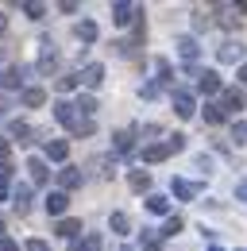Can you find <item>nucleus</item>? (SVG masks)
<instances>
[{
  "mask_svg": "<svg viewBox=\"0 0 247 251\" xmlns=\"http://www.w3.org/2000/svg\"><path fill=\"white\" fill-rule=\"evenodd\" d=\"M182 147H185V135H170L166 143H154V147H147V151H143V162H162V158L178 155Z\"/></svg>",
  "mask_w": 247,
  "mask_h": 251,
  "instance_id": "obj_1",
  "label": "nucleus"
},
{
  "mask_svg": "<svg viewBox=\"0 0 247 251\" xmlns=\"http://www.w3.org/2000/svg\"><path fill=\"white\" fill-rule=\"evenodd\" d=\"M216 58H220V62H240V58H244V43H240V39H224V43H220V50H216Z\"/></svg>",
  "mask_w": 247,
  "mask_h": 251,
  "instance_id": "obj_2",
  "label": "nucleus"
},
{
  "mask_svg": "<svg viewBox=\"0 0 247 251\" xmlns=\"http://www.w3.org/2000/svg\"><path fill=\"white\" fill-rule=\"evenodd\" d=\"M135 16H139V8H135V4H127V0H116V4H112V24H131V20H135Z\"/></svg>",
  "mask_w": 247,
  "mask_h": 251,
  "instance_id": "obj_3",
  "label": "nucleus"
},
{
  "mask_svg": "<svg viewBox=\"0 0 247 251\" xmlns=\"http://www.w3.org/2000/svg\"><path fill=\"white\" fill-rule=\"evenodd\" d=\"M74 108H77V104H70V100H58V104H54V120H58V124H66V127H74L77 120H81Z\"/></svg>",
  "mask_w": 247,
  "mask_h": 251,
  "instance_id": "obj_4",
  "label": "nucleus"
},
{
  "mask_svg": "<svg viewBox=\"0 0 247 251\" xmlns=\"http://www.w3.org/2000/svg\"><path fill=\"white\" fill-rule=\"evenodd\" d=\"M174 112H178L182 120H189V116L197 112V104H193V97L185 93V89H178V93H174Z\"/></svg>",
  "mask_w": 247,
  "mask_h": 251,
  "instance_id": "obj_5",
  "label": "nucleus"
},
{
  "mask_svg": "<svg viewBox=\"0 0 247 251\" xmlns=\"http://www.w3.org/2000/svg\"><path fill=\"white\" fill-rule=\"evenodd\" d=\"M81 81H85L89 89H97V85L104 81V66H100V62H89L85 70H81Z\"/></svg>",
  "mask_w": 247,
  "mask_h": 251,
  "instance_id": "obj_6",
  "label": "nucleus"
},
{
  "mask_svg": "<svg viewBox=\"0 0 247 251\" xmlns=\"http://www.w3.org/2000/svg\"><path fill=\"white\" fill-rule=\"evenodd\" d=\"M43 151H47V158H50V162H66L70 143H66V139H54V143H50V139H47V147H43Z\"/></svg>",
  "mask_w": 247,
  "mask_h": 251,
  "instance_id": "obj_7",
  "label": "nucleus"
},
{
  "mask_svg": "<svg viewBox=\"0 0 247 251\" xmlns=\"http://www.w3.org/2000/svg\"><path fill=\"white\" fill-rule=\"evenodd\" d=\"M197 85H201V93H220V74H216V70L197 74Z\"/></svg>",
  "mask_w": 247,
  "mask_h": 251,
  "instance_id": "obj_8",
  "label": "nucleus"
},
{
  "mask_svg": "<svg viewBox=\"0 0 247 251\" xmlns=\"http://www.w3.org/2000/svg\"><path fill=\"white\" fill-rule=\"evenodd\" d=\"M20 81H24V70H20V66L0 70V85H4V89H20Z\"/></svg>",
  "mask_w": 247,
  "mask_h": 251,
  "instance_id": "obj_9",
  "label": "nucleus"
},
{
  "mask_svg": "<svg viewBox=\"0 0 247 251\" xmlns=\"http://www.w3.org/2000/svg\"><path fill=\"white\" fill-rule=\"evenodd\" d=\"M12 205H16V213H20V217H27V213H31V189L20 186L16 193H12Z\"/></svg>",
  "mask_w": 247,
  "mask_h": 251,
  "instance_id": "obj_10",
  "label": "nucleus"
},
{
  "mask_svg": "<svg viewBox=\"0 0 247 251\" xmlns=\"http://www.w3.org/2000/svg\"><path fill=\"white\" fill-rule=\"evenodd\" d=\"M244 104H247L244 89H224V108H228V112H240Z\"/></svg>",
  "mask_w": 247,
  "mask_h": 251,
  "instance_id": "obj_11",
  "label": "nucleus"
},
{
  "mask_svg": "<svg viewBox=\"0 0 247 251\" xmlns=\"http://www.w3.org/2000/svg\"><path fill=\"white\" fill-rule=\"evenodd\" d=\"M58 182H62V189H77L81 186V170L77 166H66V170H58Z\"/></svg>",
  "mask_w": 247,
  "mask_h": 251,
  "instance_id": "obj_12",
  "label": "nucleus"
},
{
  "mask_svg": "<svg viewBox=\"0 0 247 251\" xmlns=\"http://www.w3.org/2000/svg\"><path fill=\"white\" fill-rule=\"evenodd\" d=\"M170 189H174V197H182V201H193V197H197V186H193V182H182V178H174Z\"/></svg>",
  "mask_w": 247,
  "mask_h": 251,
  "instance_id": "obj_13",
  "label": "nucleus"
},
{
  "mask_svg": "<svg viewBox=\"0 0 247 251\" xmlns=\"http://www.w3.org/2000/svg\"><path fill=\"white\" fill-rule=\"evenodd\" d=\"M127 186L135 189V193H143V189H151V174L147 170H131L127 174Z\"/></svg>",
  "mask_w": 247,
  "mask_h": 251,
  "instance_id": "obj_14",
  "label": "nucleus"
},
{
  "mask_svg": "<svg viewBox=\"0 0 247 251\" xmlns=\"http://www.w3.org/2000/svg\"><path fill=\"white\" fill-rule=\"evenodd\" d=\"M66 205H70V197H66V193H50V197H47V213H50V217H62V213H66Z\"/></svg>",
  "mask_w": 247,
  "mask_h": 251,
  "instance_id": "obj_15",
  "label": "nucleus"
},
{
  "mask_svg": "<svg viewBox=\"0 0 247 251\" xmlns=\"http://www.w3.org/2000/svg\"><path fill=\"white\" fill-rule=\"evenodd\" d=\"M54 232H58L62 240H74V236H77V232H81V220L66 217V220H58V228H54Z\"/></svg>",
  "mask_w": 247,
  "mask_h": 251,
  "instance_id": "obj_16",
  "label": "nucleus"
},
{
  "mask_svg": "<svg viewBox=\"0 0 247 251\" xmlns=\"http://www.w3.org/2000/svg\"><path fill=\"white\" fill-rule=\"evenodd\" d=\"M27 170H31V182H35V186H43V182H47V174H50L43 158H31V162H27Z\"/></svg>",
  "mask_w": 247,
  "mask_h": 251,
  "instance_id": "obj_17",
  "label": "nucleus"
},
{
  "mask_svg": "<svg viewBox=\"0 0 247 251\" xmlns=\"http://www.w3.org/2000/svg\"><path fill=\"white\" fill-rule=\"evenodd\" d=\"M43 100H47V89H39V85H31V89H24V104H27V108H39Z\"/></svg>",
  "mask_w": 247,
  "mask_h": 251,
  "instance_id": "obj_18",
  "label": "nucleus"
},
{
  "mask_svg": "<svg viewBox=\"0 0 247 251\" xmlns=\"http://www.w3.org/2000/svg\"><path fill=\"white\" fill-rule=\"evenodd\" d=\"M178 54H182V58H197V39H193V35H182V39H178Z\"/></svg>",
  "mask_w": 247,
  "mask_h": 251,
  "instance_id": "obj_19",
  "label": "nucleus"
},
{
  "mask_svg": "<svg viewBox=\"0 0 247 251\" xmlns=\"http://www.w3.org/2000/svg\"><path fill=\"white\" fill-rule=\"evenodd\" d=\"M31 135H35V131H31L27 124H20V120H16V124H12V139H16V143H20V147H27V143H31Z\"/></svg>",
  "mask_w": 247,
  "mask_h": 251,
  "instance_id": "obj_20",
  "label": "nucleus"
},
{
  "mask_svg": "<svg viewBox=\"0 0 247 251\" xmlns=\"http://www.w3.org/2000/svg\"><path fill=\"white\" fill-rule=\"evenodd\" d=\"M108 224H112V232H116V236H127V232H131V220H127V213H112V220H108Z\"/></svg>",
  "mask_w": 247,
  "mask_h": 251,
  "instance_id": "obj_21",
  "label": "nucleus"
},
{
  "mask_svg": "<svg viewBox=\"0 0 247 251\" xmlns=\"http://www.w3.org/2000/svg\"><path fill=\"white\" fill-rule=\"evenodd\" d=\"M54 62H58V54L50 50V43H43V54H39V70L47 74V70H50V66H54Z\"/></svg>",
  "mask_w": 247,
  "mask_h": 251,
  "instance_id": "obj_22",
  "label": "nucleus"
},
{
  "mask_svg": "<svg viewBox=\"0 0 247 251\" xmlns=\"http://www.w3.org/2000/svg\"><path fill=\"white\" fill-rule=\"evenodd\" d=\"M104 244H100V236H85V240H77L74 244V251H100Z\"/></svg>",
  "mask_w": 247,
  "mask_h": 251,
  "instance_id": "obj_23",
  "label": "nucleus"
},
{
  "mask_svg": "<svg viewBox=\"0 0 247 251\" xmlns=\"http://www.w3.org/2000/svg\"><path fill=\"white\" fill-rule=\"evenodd\" d=\"M224 116H228V112H224L220 104H205V120H209V124H224Z\"/></svg>",
  "mask_w": 247,
  "mask_h": 251,
  "instance_id": "obj_24",
  "label": "nucleus"
},
{
  "mask_svg": "<svg viewBox=\"0 0 247 251\" xmlns=\"http://www.w3.org/2000/svg\"><path fill=\"white\" fill-rule=\"evenodd\" d=\"M147 209H151V213H166V209H170V201H166L162 193H151V197H147Z\"/></svg>",
  "mask_w": 247,
  "mask_h": 251,
  "instance_id": "obj_25",
  "label": "nucleus"
},
{
  "mask_svg": "<svg viewBox=\"0 0 247 251\" xmlns=\"http://www.w3.org/2000/svg\"><path fill=\"white\" fill-rule=\"evenodd\" d=\"M77 39H81V43H93V39H97V24H89V20L77 24Z\"/></svg>",
  "mask_w": 247,
  "mask_h": 251,
  "instance_id": "obj_26",
  "label": "nucleus"
},
{
  "mask_svg": "<svg viewBox=\"0 0 247 251\" xmlns=\"http://www.w3.org/2000/svg\"><path fill=\"white\" fill-rule=\"evenodd\" d=\"M93 127H97V124H93L89 116H81V120H77V124H74V127H70V131H74V135L81 139V135H93Z\"/></svg>",
  "mask_w": 247,
  "mask_h": 251,
  "instance_id": "obj_27",
  "label": "nucleus"
},
{
  "mask_svg": "<svg viewBox=\"0 0 247 251\" xmlns=\"http://www.w3.org/2000/svg\"><path fill=\"white\" fill-rule=\"evenodd\" d=\"M77 81H81V74H62L58 89H62V93H70V89H77Z\"/></svg>",
  "mask_w": 247,
  "mask_h": 251,
  "instance_id": "obj_28",
  "label": "nucleus"
},
{
  "mask_svg": "<svg viewBox=\"0 0 247 251\" xmlns=\"http://www.w3.org/2000/svg\"><path fill=\"white\" fill-rule=\"evenodd\" d=\"M185 224H182V217H166V224H162V236H178Z\"/></svg>",
  "mask_w": 247,
  "mask_h": 251,
  "instance_id": "obj_29",
  "label": "nucleus"
},
{
  "mask_svg": "<svg viewBox=\"0 0 247 251\" xmlns=\"http://www.w3.org/2000/svg\"><path fill=\"white\" fill-rule=\"evenodd\" d=\"M112 139H116V151H120V155H127V151H131V131H116Z\"/></svg>",
  "mask_w": 247,
  "mask_h": 251,
  "instance_id": "obj_30",
  "label": "nucleus"
},
{
  "mask_svg": "<svg viewBox=\"0 0 247 251\" xmlns=\"http://www.w3.org/2000/svg\"><path fill=\"white\" fill-rule=\"evenodd\" d=\"M220 24H224V27H240V16H236V8H220Z\"/></svg>",
  "mask_w": 247,
  "mask_h": 251,
  "instance_id": "obj_31",
  "label": "nucleus"
},
{
  "mask_svg": "<svg viewBox=\"0 0 247 251\" xmlns=\"http://www.w3.org/2000/svg\"><path fill=\"white\" fill-rule=\"evenodd\" d=\"M209 24H213V20H209V12H205V8H197V12H193V27H197V31H205Z\"/></svg>",
  "mask_w": 247,
  "mask_h": 251,
  "instance_id": "obj_32",
  "label": "nucleus"
},
{
  "mask_svg": "<svg viewBox=\"0 0 247 251\" xmlns=\"http://www.w3.org/2000/svg\"><path fill=\"white\" fill-rule=\"evenodd\" d=\"M24 12H27L31 20H43V16H47V8H43V4H35V0H27V4H24Z\"/></svg>",
  "mask_w": 247,
  "mask_h": 251,
  "instance_id": "obj_33",
  "label": "nucleus"
},
{
  "mask_svg": "<svg viewBox=\"0 0 247 251\" xmlns=\"http://www.w3.org/2000/svg\"><path fill=\"white\" fill-rule=\"evenodd\" d=\"M77 108H81V116H93V112H97V100H93V97H81Z\"/></svg>",
  "mask_w": 247,
  "mask_h": 251,
  "instance_id": "obj_34",
  "label": "nucleus"
},
{
  "mask_svg": "<svg viewBox=\"0 0 247 251\" xmlns=\"http://www.w3.org/2000/svg\"><path fill=\"white\" fill-rule=\"evenodd\" d=\"M232 139H236V143H247V120H240V124L232 127Z\"/></svg>",
  "mask_w": 247,
  "mask_h": 251,
  "instance_id": "obj_35",
  "label": "nucleus"
},
{
  "mask_svg": "<svg viewBox=\"0 0 247 251\" xmlns=\"http://www.w3.org/2000/svg\"><path fill=\"white\" fill-rule=\"evenodd\" d=\"M143 244H147L151 251H158V240H154V232H151V228H143Z\"/></svg>",
  "mask_w": 247,
  "mask_h": 251,
  "instance_id": "obj_36",
  "label": "nucleus"
},
{
  "mask_svg": "<svg viewBox=\"0 0 247 251\" xmlns=\"http://www.w3.org/2000/svg\"><path fill=\"white\" fill-rule=\"evenodd\" d=\"M27 251H50V248H47V240H27Z\"/></svg>",
  "mask_w": 247,
  "mask_h": 251,
  "instance_id": "obj_37",
  "label": "nucleus"
},
{
  "mask_svg": "<svg viewBox=\"0 0 247 251\" xmlns=\"http://www.w3.org/2000/svg\"><path fill=\"white\" fill-rule=\"evenodd\" d=\"M0 251H20V244H16V240H4V244H0Z\"/></svg>",
  "mask_w": 247,
  "mask_h": 251,
  "instance_id": "obj_38",
  "label": "nucleus"
},
{
  "mask_svg": "<svg viewBox=\"0 0 247 251\" xmlns=\"http://www.w3.org/2000/svg\"><path fill=\"white\" fill-rule=\"evenodd\" d=\"M0 178H4V182L12 178V166H8V162H0Z\"/></svg>",
  "mask_w": 247,
  "mask_h": 251,
  "instance_id": "obj_39",
  "label": "nucleus"
},
{
  "mask_svg": "<svg viewBox=\"0 0 247 251\" xmlns=\"http://www.w3.org/2000/svg\"><path fill=\"white\" fill-rule=\"evenodd\" d=\"M8 151H12V143H8V139H0V162H4V155H8Z\"/></svg>",
  "mask_w": 247,
  "mask_h": 251,
  "instance_id": "obj_40",
  "label": "nucleus"
},
{
  "mask_svg": "<svg viewBox=\"0 0 247 251\" xmlns=\"http://www.w3.org/2000/svg\"><path fill=\"white\" fill-rule=\"evenodd\" d=\"M236 193H240V197L247 201V182H236Z\"/></svg>",
  "mask_w": 247,
  "mask_h": 251,
  "instance_id": "obj_41",
  "label": "nucleus"
},
{
  "mask_svg": "<svg viewBox=\"0 0 247 251\" xmlns=\"http://www.w3.org/2000/svg\"><path fill=\"white\" fill-rule=\"evenodd\" d=\"M4 197H8V182L0 178V201H4Z\"/></svg>",
  "mask_w": 247,
  "mask_h": 251,
  "instance_id": "obj_42",
  "label": "nucleus"
},
{
  "mask_svg": "<svg viewBox=\"0 0 247 251\" xmlns=\"http://www.w3.org/2000/svg\"><path fill=\"white\" fill-rule=\"evenodd\" d=\"M240 81H244V85H247V66H240Z\"/></svg>",
  "mask_w": 247,
  "mask_h": 251,
  "instance_id": "obj_43",
  "label": "nucleus"
},
{
  "mask_svg": "<svg viewBox=\"0 0 247 251\" xmlns=\"http://www.w3.org/2000/svg\"><path fill=\"white\" fill-rule=\"evenodd\" d=\"M4 27H8V16H4V12H0V31H4Z\"/></svg>",
  "mask_w": 247,
  "mask_h": 251,
  "instance_id": "obj_44",
  "label": "nucleus"
},
{
  "mask_svg": "<svg viewBox=\"0 0 247 251\" xmlns=\"http://www.w3.org/2000/svg\"><path fill=\"white\" fill-rule=\"evenodd\" d=\"M0 244H4V224H0Z\"/></svg>",
  "mask_w": 247,
  "mask_h": 251,
  "instance_id": "obj_45",
  "label": "nucleus"
},
{
  "mask_svg": "<svg viewBox=\"0 0 247 251\" xmlns=\"http://www.w3.org/2000/svg\"><path fill=\"white\" fill-rule=\"evenodd\" d=\"M120 251H135V248H120Z\"/></svg>",
  "mask_w": 247,
  "mask_h": 251,
  "instance_id": "obj_46",
  "label": "nucleus"
},
{
  "mask_svg": "<svg viewBox=\"0 0 247 251\" xmlns=\"http://www.w3.org/2000/svg\"><path fill=\"white\" fill-rule=\"evenodd\" d=\"M0 58H4V50H0Z\"/></svg>",
  "mask_w": 247,
  "mask_h": 251,
  "instance_id": "obj_47",
  "label": "nucleus"
},
{
  "mask_svg": "<svg viewBox=\"0 0 247 251\" xmlns=\"http://www.w3.org/2000/svg\"><path fill=\"white\" fill-rule=\"evenodd\" d=\"M213 251H220V248H213Z\"/></svg>",
  "mask_w": 247,
  "mask_h": 251,
  "instance_id": "obj_48",
  "label": "nucleus"
}]
</instances>
